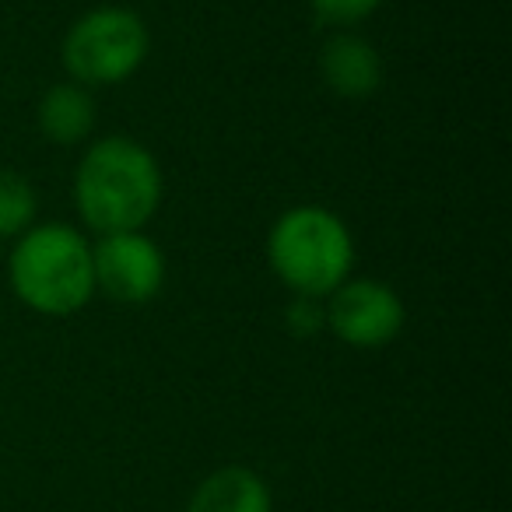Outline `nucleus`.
Returning <instances> with one entry per match:
<instances>
[{"instance_id":"nucleus-4","label":"nucleus","mask_w":512,"mask_h":512,"mask_svg":"<svg viewBox=\"0 0 512 512\" xmlns=\"http://www.w3.org/2000/svg\"><path fill=\"white\" fill-rule=\"evenodd\" d=\"M151 36L148 25L137 11L130 8H95L81 15L67 29L60 57L64 67L78 85L85 88H106L123 85L141 71L148 60Z\"/></svg>"},{"instance_id":"nucleus-11","label":"nucleus","mask_w":512,"mask_h":512,"mask_svg":"<svg viewBox=\"0 0 512 512\" xmlns=\"http://www.w3.org/2000/svg\"><path fill=\"white\" fill-rule=\"evenodd\" d=\"M309 8L330 25H355L383 8V0H309Z\"/></svg>"},{"instance_id":"nucleus-6","label":"nucleus","mask_w":512,"mask_h":512,"mask_svg":"<svg viewBox=\"0 0 512 512\" xmlns=\"http://www.w3.org/2000/svg\"><path fill=\"white\" fill-rule=\"evenodd\" d=\"M327 330L351 348H383L404 330V299L386 281L348 278L334 295H327Z\"/></svg>"},{"instance_id":"nucleus-12","label":"nucleus","mask_w":512,"mask_h":512,"mask_svg":"<svg viewBox=\"0 0 512 512\" xmlns=\"http://www.w3.org/2000/svg\"><path fill=\"white\" fill-rule=\"evenodd\" d=\"M288 330L299 337H313L320 327H327V313H323L320 299H295L288 306Z\"/></svg>"},{"instance_id":"nucleus-3","label":"nucleus","mask_w":512,"mask_h":512,"mask_svg":"<svg viewBox=\"0 0 512 512\" xmlns=\"http://www.w3.org/2000/svg\"><path fill=\"white\" fill-rule=\"evenodd\" d=\"M271 271L299 299H327L355 267V239L341 214L316 204L285 211L267 235Z\"/></svg>"},{"instance_id":"nucleus-9","label":"nucleus","mask_w":512,"mask_h":512,"mask_svg":"<svg viewBox=\"0 0 512 512\" xmlns=\"http://www.w3.org/2000/svg\"><path fill=\"white\" fill-rule=\"evenodd\" d=\"M39 130L50 144H60V148H71V144H81L95 127V99L85 85L78 81H60L50 92L43 95L36 109Z\"/></svg>"},{"instance_id":"nucleus-2","label":"nucleus","mask_w":512,"mask_h":512,"mask_svg":"<svg viewBox=\"0 0 512 512\" xmlns=\"http://www.w3.org/2000/svg\"><path fill=\"white\" fill-rule=\"evenodd\" d=\"M8 274L15 295L32 313L64 320L81 313L95 295L92 242L64 221L32 225L11 249Z\"/></svg>"},{"instance_id":"nucleus-7","label":"nucleus","mask_w":512,"mask_h":512,"mask_svg":"<svg viewBox=\"0 0 512 512\" xmlns=\"http://www.w3.org/2000/svg\"><path fill=\"white\" fill-rule=\"evenodd\" d=\"M320 74L341 99H365L383 85V57L369 39L355 32H337L320 53Z\"/></svg>"},{"instance_id":"nucleus-1","label":"nucleus","mask_w":512,"mask_h":512,"mask_svg":"<svg viewBox=\"0 0 512 512\" xmlns=\"http://www.w3.org/2000/svg\"><path fill=\"white\" fill-rule=\"evenodd\" d=\"M158 158L134 137H102L74 172V204L92 232H141L162 204Z\"/></svg>"},{"instance_id":"nucleus-8","label":"nucleus","mask_w":512,"mask_h":512,"mask_svg":"<svg viewBox=\"0 0 512 512\" xmlns=\"http://www.w3.org/2000/svg\"><path fill=\"white\" fill-rule=\"evenodd\" d=\"M186 512H274L271 488L249 467H221L197 484Z\"/></svg>"},{"instance_id":"nucleus-10","label":"nucleus","mask_w":512,"mask_h":512,"mask_svg":"<svg viewBox=\"0 0 512 512\" xmlns=\"http://www.w3.org/2000/svg\"><path fill=\"white\" fill-rule=\"evenodd\" d=\"M36 186L11 169H0V239H15L36 225Z\"/></svg>"},{"instance_id":"nucleus-5","label":"nucleus","mask_w":512,"mask_h":512,"mask_svg":"<svg viewBox=\"0 0 512 512\" xmlns=\"http://www.w3.org/2000/svg\"><path fill=\"white\" fill-rule=\"evenodd\" d=\"M95 292L120 306H148L165 285V253L151 235L116 232L99 235L92 246Z\"/></svg>"}]
</instances>
